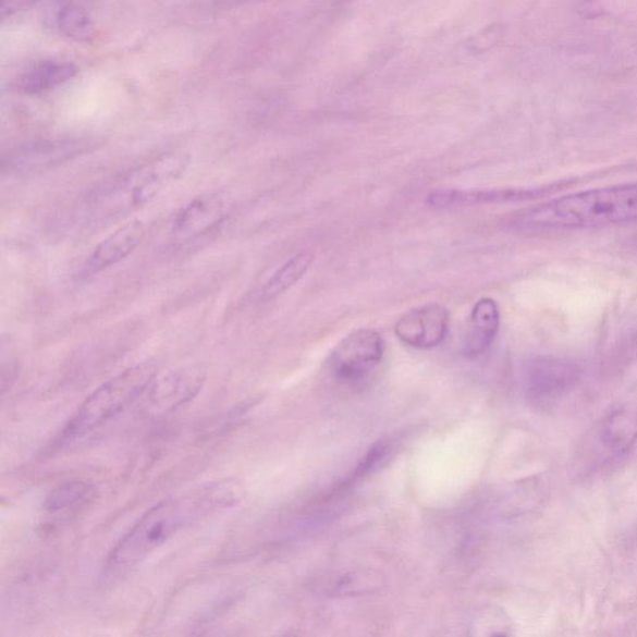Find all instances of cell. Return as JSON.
I'll return each mask as SVG.
<instances>
[{"label": "cell", "mask_w": 637, "mask_h": 637, "mask_svg": "<svg viewBox=\"0 0 637 637\" xmlns=\"http://www.w3.org/2000/svg\"><path fill=\"white\" fill-rule=\"evenodd\" d=\"M240 501V486L225 479L156 504L113 547L103 564L102 580L110 584L126 577L181 530L230 510Z\"/></svg>", "instance_id": "obj_1"}, {"label": "cell", "mask_w": 637, "mask_h": 637, "mask_svg": "<svg viewBox=\"0 0 637 637\" xmlns=\"http://www.w3.org/2000/svg\"><path fill=\"white\" fill-rule=\"evenodd\" d=\"M637 221V182L578 192L523 209L518 229L581 230Z\"/></svg>", "instance_id": "obj_2"}, {"label": "cell", "mask_w": 637, "mask_h": 637, "mask_svg": "<svg viewBox=\"0 0 637 637\" xmlns=\"http://www.w3.org/2000/svg\"><path fill=\"white\" fill-rule=\"evenodd\" d=\"M189 157L168 154L122 174L96 189L87 199L86 215L94 222L115 220L150 203L187 170Z\"/></svg>", "instance_id": "obj_3"}, {"label": "cell", "mask_w": 637, "mask_h": 637, "mask_svg": "<svg viewBox=\"0 0 637 637\" xmlns=\"http://www.w3.org/2000/svg\"><path fill=\"white\" fill-rule=\"evenodd\" d=\"M156 373L155 364L143 363L131 366L102 383L70 417L59 436L60 443L68 444L81 440L124 413L146 394L155 381Z\"/></svg>", "instance_id": "obj_4"}, {"label": "cell", "mask_w": 637, "mask_h": 637, "mask_svg": "<svg viewBox=\"0 0 637 637\" xmlns=\"http://www.w3.org/2000/svg\"><path fill=\"white\" fill-rule=\"evenodd\" d=\"M385 345L377 330L359 329L338 344L328 360V371L340 385L357 387L378 369Z\"/></svg>", "instance_id": "obj_5"}, {"label": "cell", "mask_w": 637, "mask_h": 637, "mask_svg": "<svg viewBox=\"0 0 637 637\" xmlns=\"http://www.w3.org/2000/svg\"><path fill=\"white\" fill-rule=\"evenodd\" d=\"M206 373L198 366H188L164 375L146 391L147 408L154 415H166L194 400L203 390Z\"/></svg>", "instance_id": "obj_6"}, {"label": "cell", "mask_w": 637, "mask_h": 637, "mask_svg": "<svg viewBox=\"0 0 637 637\" xmlns=\"http://www.w3.org/2000/svg\"><path fill=\"white\" fill-rule=\"evenodd\" d=\"M579 370L577 366L540 357L528 365L525 373V387L528 397L537 405H548L561 399L577 385Z\"/></svg>", "instance_id": "obj_7"}, {"label": "cell", "mask_w": 637, "mask_h": 637, "mask_svg": "<svg viewBox=\"0 0 637 637\" xmlns=\"http://www.w3.org/2000/svg\"><path fill=\"white\" fill-rule=\"evenodd\" d=\"M450 314L441 304H426L401 317L395 334L401 343L429 351L444 342L449 333Z\"/></svg>", "instance_id": "obj_8"}, {"label": "cell", "mask_w": 637, "mask_h": 637, "mask_svg": "<svg viewBox=\"0 0 637 637\" xmlns=\"http://www.w3.org/2000/svg\"><path fill=\"white\" fill-rule=\"evenodd\" d=\"M229 211L230 206L223 195H200L174 216L171 230L173 238L180 242L199 238L222 224Z\"/></svg>", "instance_id": "obj_9"}, {"label": "cell", "mask_w": 637, "mask_h": 637, "mask_svg": "<svg viewBox=\"0 0 637 637\" xmlns=\"http://www.w3.org/2000/svg\"><path fill=\"white\" fill-rule=\"evenodd\" d=\"M83 147V143L76 139H50L24 145L4 157L3 172L24 174L48 170L82 154Z\"/></svg>", "instance_id": "obj_10"}, {"label": "cell", "mask_w": 637, "mask_h": 637, "mask_svg": "<svg viewBox=\"0 0 637 637\" xmlns=\"http://www.w3.org/2000/svg\"><path fill=\"white\" fill-rule=\"evenodd\" d=\"M145 234L146 226L143 221L133 220L122 224L94 249L91 256L85 261L84 274L94 275L115 266L142 244Z\"/></svg>", "instance_id": "obj_11"}, {"label": "cell", "mask_w": 637, "mask_h": 637, "mask_svg": "<svg viewBox=\"0 0 637 637\" xmlns=\"http://www.w3.org/2000/svg\"><path fill=\"white\" fill-rule=\"evenodd\" d=\"M539 192L531 189H436L427 197L433 208H456L478 205L519 203L538 197Z\"/></svg>", "instance_id": "obj_12"}, {"label": "cell", "mask_w": 637, "mask_h": 637, "mask_svg": "<svg viewBox=\"0 0 637 637\" xmlns=\"http://www.w3.org/2000/svg\"><path fill=\"white\" fill-rule=\"evenodd\" d=\"M501 326V310L499 304L491 298H483L476 303L468 321L467 333L462 353L468 359L482 356L492 346Z\"/></svg>", "instance_id": "obj_13"}, {"label": "cell", "mask_w": 637, "mask_h": 637, "mask_svg": "<svg viewBox=\"0 0 637 637\" xmlns=\"http://www.w3.org/2000/svg\"><path fill=\"white\" fill-rule=\"evenodd\" d=\"M76 74L77 66L70 61H41L17 77L16 89L26 95H40L66 84Z\"/></svg>", "instance_id": "obj_14"}, {"label": "cell", "mask_w": 637, "mask_h": 637, "mask_svg": "<svg viewBox=\"0 0 637 637\" xmlns=\"http://www.w3.org/2000/svg\"><path fill=\"white\" fill-rule=\"evenodd\" d=\"M601 446L614 457L625 456L637 441V408H621L598 430Z\"/></svg>", "instance_id": "obj_15"}, {"label": "cell", "mask_w": 637, "mask_h": 637, "mask_svg": "<svg viewBox=\"0 0 637 637\" xmlns=\"http://www.w3.org/2000/svg\"><path fill=\"white\" fill-rule=\"evenodd\" d=\"M383 586L382 575L370 569L345 571L328 575L319 589L331 597H355L375 592Z\"/></svg>", "instance_id": "obj_16"}, {"label": "cell", "mask_w": 637, "mask_h": 637, "mask_svg": "<svg viewBox=\"0 0 637 637\" xmlns=\"http://www.w3.org/2000/svg\"><path fill=\"white\" fill-rule=\"evenodd\" d=\"M314 260L310 252H302L277 270L261 291V298L270 301L290 291L308 272Z\"/></svg>", "instance_id": "obj_17"}, {"label": "cell", "mask_w": 637, "mask_h": 637, "mask_svg": "<svg viewBox=\"0 0 637 637\" xmlns=\"http://www.w3.org/2000/svg\"><path fill=\"white\" fill-rule=\"evenodd\" d=\"M57 24L66 38L74 41H90L96 35L93 16L82 5L68 3L57 14Z\"/></svg>", "instance_id": "obj_18"}, {"label": "cell", "mask_w": 637, "mask_h": 637, "mask_svg": "<svg viewBox=\"0 0 637 637\" xmlns=\"http://www.w3.org/2000/svg\"><path fill=\"white\" fill-rule=\"evenodd\" d=\"M94 487L84 479H72L51 490L44 502V509L49 513H58L77 507L89 501Z\"/></svg>", "instance_id": "obj_19"}, {"label": "cell", "mask_w": 637, "mask_h": 637, "mask_svg": "<svg viewBox=\"0 0 637 637\" xmlns=\"http://www.w3.org/2000/svg\"><path fill=\"white\" fill-rule=\"evenodd\" d=\"M395 443L392 441H379L366 452V455L359 462V465L355 467V470L348 479L347 483L360 481L366 477L379 473L380 469L385 467L394 455Z\"/></svg>", "instance_id": "obj_20"}, {"label": "cell", "mask_w": 637, "mask_h": 637, "mask_svg": "<svg viewBox=\"0 0 637 637\" xmlns=\"http://www.w3.org/2000/svg\"><path fill=\"white\" fill-rule=\"evenodd\" d=\"M38 0H2V17L11 16L32 8Z\"/></svg>", "instance_id": "obj_21"}]
</instances>
